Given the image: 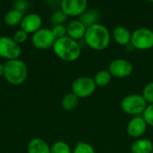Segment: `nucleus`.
Returning <instances> with one entry per match:
<instances>
[{
	"label": "nucleus",
	"instance_id": "obj_10",
	"mask_svg": "<svg viewBox=\"0 0 153 153\" xmlns=\"http://www.w3.org/2000/svg\"><path fill=\"white\" fill-rule=\"evenodd\" d=\"M60 6L67 17H80L87 10L88 2L86 0H62Z\"/></svg>",
	"mask_w": 153,
	"mask_h": 153
},
{
	"label": "nucleus",
	"instance_id": "obj_2",
	"mask_svg": "<svg viewBox=\"0 0 153 153\" xmlns=\"http://www.w3.org/2000/svg\"><path fill=\"white\" fill-rule=\"evenodd\" d=\"M52 48L55 55L65 62H74L77 60L82 54L81 44L68 36L57 39Z\"/></svg>",
	"mask_w": 153,
	"mask_h": 153
},
{
	"label": "nucleus",
	"instance_id": "obj_26",
	"mask_svg": "<svg viewBox=\"0 0 153 153\" xmlns=\"http://www.w3.org/2000/svg\"><path fill=\"white\" fill-rule=\"evenodd\" d=\"M142 117H143L148 126L153 127V104H149L147 106Z\"/></svg>",
	"mask_w": 153,
	"mask_h": 153
},
{
	"label": "nucleus",
	"instance_id": "obj_13",
	"mask_svg": "<svg viewBox=\"0 0 153 153\" xmlns=\"http://www.w3.org/2000/svg\"><path fill=\"white\" fill-rule=\"evenodd\" d=\"M86 30L87 28L79 20H73L66 25L67 36L76 41L84 39Z\"/></svg>",
	"mask_w": 153,
	"mask_h": 153
},
{
	"label": "nucleus",
	"instance_id": "obj_17",
	"mask_svg": "<svg viewBox=\"0 0 153 153\" xmlns=\"http://www.w3.org/2000/svg\"><path fill=\"white\" fill-rule=\"evenodd\" d=\"M100 13L96 9H87L80 17L79 21L86 27H91L96 23H99Z\"/></svg>",
	"mask_w": 153,
	"mask_h": 153
},
{
	"label": "nucleus",
	"instance_id": "obj_14",
	"mask_svg": "<svg viewBox=\"0 0 153 153\" xmlns=\"http://www.w3.org/2000/svg\"><path fill=\"white\" fill-rule=\"evenodd\" d=\"M111 37L115 40V42L120 46L126 47L131 43L132 33L131 31L125 26H117L111 34Z\"/></svg>",
	"mask_w": 153,
	"mask_h": 153
},
{
	"label": "nucleus",
	"instance_id": "obj_29",
	"mask_svg": "<svg viewBox=\"0 0 153 153\" xmlns=\"http://www.w3.org/2000/svg\"><path fill=\"white\" fill-rule=\"evenodd\" d=\"M4 75V65L0 63V76Z\"/></svg>",
	"mask_w": 153,
	"mask_h": 153
},
{
	"label": "nucleus",
	"instance_id": "obj_12",
	"mask_svg": "<svg viewBox=\"0 0 153 153\" xmlns=\"http://www.w3.org/2000/svg\"><path fill=\"white\" fill-rule=\"evenodd\" d=\"M21 30H24L26 33H35L37 30L41 29L42 18L38 13H28L23 16L21 22Z\"/></svg>",
	"mask_w": 153,
	"mask_h": 153
},
{
	"label": "nucleus",
	"instance_id": "obj_3",
	"mask_svg": "<svg viewBox=\"0 0 153 153\" xmlns=\"http://www.w3.org/2000/svg\"><path fill=\"white\" fill-rule=\"evenodd\" d=\"M4 76L9 83L20 85L28 77V67L21 59L6 61L4 64Z\"/></svg>",
	"mask_w": 153,
	"mask_h": 153
},
{
	"label": "nucleus",
	"instance_id": "obj_30",
	"mask_svg": "<svg viewBox=\"0 0 153 153\" xmlns=\"http://www.w3.org/2000/svg\"><path fill=\"white\" fill-rule=\"evenodd\" d=\"M0 27H1V18H0Z\"/></svg>",
	"mask_w": 153,
	"mask_h": 153
},
{
	"label": "nucleus",
	"instance_id": "obj_7",
	"mask_svg": "<svg viewBox=\"0 0 153 153\" xmlns=\"http://www.w3.org/2000/svg\"><path fill=\"white\" fill-rule=\"evenodd\" d=\"M22 54L21 46L18 45L13 38L8 36L0 37V56L9 60L19 59Z\"/></svg>",
	"mask_w": 153,
	"mask_h": 153
},
{
	"label": "nucleus",
	"instance_id": "obj_31",
	"mask_svg": "<svg viewBox=\"0 0 153 153\" xmlns=\"http://www.w3.org/2000/svg\"><path fill=\"white\" fill-rule=\"evenodd\" d=\"M152 153H153V151H152Z\"/></svg>",
	"mask_w": 153,
	"mask_h": 153
},
{
	"label": "nucleus",
	"instance_id": "obj_9",
	"mask_svg": "<svg viewBox=\"0 0 153 153\" xmlns=\"http://www.w3.org/2000/svg\"><path fill=\"white\" fill-rule=\"evenodd\" d=\"M108 72L112 77L123 79L130 76L133 74V64L125 58H117L110 62L108 65Z\"/></svg>",
	"mask_w": 153,
	"mask_h": 153
},
{
	"label": "nucleus",
	"instance_id": "obj_5",
	"mask_svg": "<svg viewBox=\"0 0 153 153\" xmlns=\"http://www.w3.org/2000/svg\"><path fill=\"white\" fill-rule=\"evenodd\" d=\"M131 45L137 50H150L153 48V30L150 28H139L132 33Z\"/></svg>",
	"mask_w": 153,
	"mask_h": 153
},
{
	"label": "nucleus",
	"instance_id": "obj_18",
	"mask_svg": "<svg viewBox=\"0 0 153 153\" xmlns=\"http://www.w3.org/2000/svg\"><path fill=\"white\" fill-rule=\"evenodd\" d=\"M23 16V13L15 9H12L5 13L4 17V22L8 26H16L21 24Z\"/></svg>",
	"mask_w": 153,
	"mask_h": 153
},
{
	"label": "nucleus",
	"instance_id": "obj_8",
	"mask_svg": "<svg viewBox=\"0 0 153 153\" xmlns=\"http://www.w3.org/2000/svg\"><path fill=\"white\" fill-rule=\"evenodd\" d=\"M56 39L55 38L52 30L48 28H41L31 36L32 45L39 49H48L53 48Z\"/></svg>",
	"mask_w": 153,
	"mask_h": 153
},
{
	"label": "nucleus",
	"instance_id": "obj_19",
	"mask_svg": "<svg viewBox=\"0 0 153 153\" xmlns=\"http://www.w3.org/2000/svg\"><path fill=\"white\" fill-rule=\"evenodd\" d=\"M93 80L97 87L102 88L108 86L112 80V75L110 74L108 70H100L95 74Z\"/></svg>",
	"mask_w": 153,
	"mask_h": 153
},
{
	"label": "nucleus",
	"instance_id": "obj_11",
	"mask_svg": "<svg viewBox=\"0 0 153 153\" xmlns=\"http://www.w3.org/2000/svg\"><path fill=\"white\" fill-rule=\"evenodd\" d=\"M147 127L148 125L142 116L133 117L127 124L126 132L131 138L137 140L142 138V136L145 134Z\"/></svg>",
	"mask_w": 153,
	"mask_h": 153
},
{
	"label": "nucleus",
	"instance_id": "obj_22",
	"mask_svg": "<svg viewBox=\"0 0 153 153\" xmlns=\"http://www.w3.org/2000/svg\"><path fill=\"white\" fill-rule=\"evenodd\" d=\"M73 153H96L92 145L86 142H79L76 143Z\"/></svg>",
	"mask_w": 153,
	"mask_h": 153
},
{
	"label": "nucleus",
	"instance_id": "obj_24",
	"mask_svg": "<svg viewBox=\"0 0 153 153\" xmlns=\"http://www.w3.org/2000/svg\"><path fill=\"white\" fill-rule=\"evenodd\" d=\"M142 96L148 104H153V82L146 84L143 90Z\"/></svg>",
	"mask_w": 153,
	"mask_h": 153
},
{
	"label": "nucleus",
	"instance_id": "obj_28",
	"mask_svg": "<svg viewBox=\"0 0 153 153\" xmlns=\"http://www.w3.org/2000/svg\"><path fill=\"white\" fill-rule=\"evenodd\" d=\"M28 7V3L24 0H17L13 3V8L15 10H18L22 13H23Z\"/></svg>",
	"mask_w": 153,
	"mask_h": 153
},
{
	"label": "nucleus",
	"instance_id": "obj_23",
	"mask_svg": "<svg viewBox=\"0 0 153 153\" xmlns=\"http://www.w3.org/2000/svg\"><path fill=\"white\" fill-rule=\"evenodd\" d=\"M66 20H67V15L61 9L55 11L51 15V22L54 25L64 24Z\"/></svg>",
	"mask_w": 153,
	"mask_h": 153
},
{
	"label": "nucleus",
	"instance_id": "obj_27",
	"mask_svg": "<svg viewBox=\"0 0 153 153\" xmlns=\"http://www.w3.org/2000/svg\"><path fill=\"white\" fill-rule=\"evenodd\" d=\"M13 40L21 46V44L24 43L27 39H28V33H26L24 30H18L17 31H15V33L13 34Z\"/></svg>",
	"mask_w": 153,
	"mask_h": 153
},
{
	"label": "nucleus",
	"instance_id": "obj_16",
	"mask_svg": "<svg viewBox=\"0 0 153 153\" xmlns=\"http://www.w3.org/2000/svg\"><path fill=\"white\" fill-rule=\"evenodd\" d=\"M152 151L153 143L149 139H137L131 145L132 153H152Z\"/></svg>",
	"mask_w": 153,
	"mask_h": 153
},
{
	"label": "nucleus",
	"instance_id": "obj_20",
	"mask_svg": "<svg viewBox=\"0 0 153 153\" xmlns=\"http://www.w3.org/2000/svg\"><path fill=\"white\" fill-rule=\"evenodd\" d=\"M78 104H79V98L76 97L72 92L65 95L64 98L62 99V101H61L62 108L67 111H71V110L75 109L77 108Z\"/></svg>",
	"mask_w": 153,
	"mask_h": 153
},
{
	"label": "nucleus",
	"instance_id": "obj_4",
	"mask_svg": "<svg viewBox=\"0 0 153 153\" xmlns=\"http://www.w3.org/2000/svg\"><path fill=\"white\" fill-rule=\"evenodd\" d=\"M121 109L127 115L132 117L143 116L148 103L142 94H129L124 97L120 103Z\"/></svg>",
	"mask_w": 153,
	"mask_h": 153
},
{
	"label": "nucleus",
	"instance_id": "obj_15",
	"mask_svg": "<svg viewBox=\"0 0 153 153\" xmlns=\"http://www.w3.org/2000/svg\"><path fill=\"white\" fill-rule=\"evenodd\" d=\"M28 153H50V146L40 138H34L30 141L27 146Z\"/></svg>",
	"mask_w": 153,
	"mask_h": 153
},
{
	"label": "nucleus",
	"instance_id": "obj_25",
	"mask_svg": "<svg viewBox=\"0 0 153 153\" xmlns=\"http://www.w3.org/2000/svg\"><path fill=\"white\" fill-rule=\"evenodd\" d=\"M52 32L55 36V38L61 39L65 36H67V31H66V26L65 24H59V25H54L52 28Z\"/></svg>",
	"mask_w": 153,
	"mask_h": 153
},
{
	"label": "nucleus",
	"instance_id": "obj_6",
	"mask_svg": "<svg viewBox=\"0 0 153 153\" xmlns=\"http://www.w3.org/2000/svg\"><path fill=\"white\" fill-rule=\"evenodd\" d=\"M96 84L93 78L89 76H80L72 83V93L79 99H85L91 96L96 91Z\"/></svg>",
	"mask_w": 153,
	"mask_h": 153
},
{
	"label": "nucleus",
	"instance_id": "obj_1",
	"mask_svg": "<svg viewBox=\"0 0 153 153\" xmlns=\"http://www.w3.org/2000/svg\"><path fill=\"white\" fill-rule=\"evenodd\" d=\"M83 39L85 44L91 49L101 51L109 46L111 34L105 25L99 22L87 28Z\"/></svg>",
	"mask_w": 153,
	"mask_h": 153
},
{
	"label": "nucleus",
	"instance_id": "obj_21",
	"mask_svg": "<svg viewBox=\"0 0 153 153\" xmlns=\"http://www.w3.org/2000/svg\"><path fill=\"white\" fill-rule=\"evenodd\" d=\"M50 153H73L70 146L64 141H58L50 147Z\"/></svg>",
	"mask_w": 153,
	"mask_h": 153
}]
</instances>
